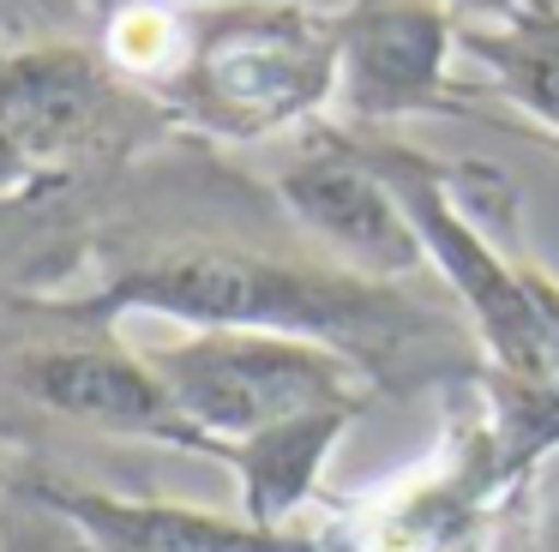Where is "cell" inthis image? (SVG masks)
Segmentation results:
<instances>
[{"instance_id": "6da1fadb", "label": "cell", "mask_w": 559, "mask_h": 552, "mask_svg": "<svg viewBox=\"0 0 559 552\" xmlns=\"http://www.w3.org/2000/svg\"><path fill=\"white\" fill-rule=\"evenodd\" d=\"M97 283L55 288L85 319L121 324L133 312L181 331H277L349 355L379 391L463 372L475 384L481 348L463 324L409 295V283H373L325 252H277L241 235H133L103 216Z\"/></svg>"}, {"instance_id": "7a4b0ae2", "label": "cell", "mask_w": 559, "mask_h": 552, "mask_svg": "<svg viewBox=\"0 0 559 552\" xmlns=\"http://www.w3.org/2000/svg\"><path fill=\"white\" fill-rule=\"evenodd\" d=\"M337 108V12L307 0H187V60L163 91L175 132L265 144Z\"/></svg>"}, {"instance_id": "3957f363", "label": "cell", "mask_w": 559, "mask_h": 552, "mask_svg": "<svg viewBox=\"0 0 559 552\" xmlns=\"http://www.w3.org/2000/svg\"><path fill=\"white\" fill-rule=\"evenodd\" d=\"M145 355L211 463H223L229 444L265 427L331 408L367 415V403L379 396V384L349 355L277 331H181Z\"/></svg>"}, {"instance_id": "277c9868", "label": "cell", "mask_w": 559, "mask_h": 552, "mask_svg": "<svg viewBox=\"0 0 559 552\" xmlns=\"http://www.w3.org/2000/svg\"><path fill=\"white\" fill-rule=\"evenodd\" d=\"M0 127L37 180H115L133 175L175 120L139 96L103 60L97 43L0 48Z\"/></svg>"}, {"instance_id": "5b68a950", "label": "cell", "mask_w": 559, "mask_h": 552, "mask_svg": "<svg viewBox=\"0 0 559 552\" xmlns=\"http://www.w3.org/2000/svg\"><path fill=\"white\" fill-rule=\"evenodd\" d=\"M463 19L451 0H343L337 7V127L391 132L403 120H493L451 72Z\"/></svg>"}, {"instance_id": "8992f818", "label": "cell", "mask_w": 559, "mask_h": 552, "mask_svg": "<svg viewBox=\"0 0 559 552\" xmlns=\"http://www.w3.org/2000/svg\"><path fill=\"white\" fill-rule=\"evenodd\" d=\"M283 216L313 240L325 259L349 264L373 283H409L427 271V247L415 235L403 199L391 180L355 151V139L337 120H319L301 132V151L271 175Z\"/></svg>"}, {"instance_id": "52a82bcc", "label": "cell", "mask_w": 559, "mask_h": 552, "mask_svg": "<svg viewBox=\"0 0 559 552\" xmlns=\"http://www.w3.org/2000/svg\"><path fill=\"white\" fill-rule=\"evenodd\" d=\"M19 492L55 511L91 552H325L319 528H265L241 511H205L181 499L79 487L55 475H13Z\"/></svg>"}, {"instance_id": "ba28073f", "label": "cell", "mask_w": 559, "mask_h": 552, "mask_svg": "<svg viewBox=\"0 0 559 552\" xmlns=\"http://www.w3.org/2000/svg\"><path fill=\"white\" fill-rule=\"evenodd\" d=\"M361 415H301L283 420V427H265L253 439L229 444L223 468L241 487V516L265 528H307L301 516L319 504V487H325V463L337 456V444L349 439V427Z\"/></svg>"}, {"instance_id": "9c48e42d", "label": "cell", "mask_w": 559, "mask_h": 552, "mask_svg": "<svg viewBox=\"0 0 559 552\" xmlns=\"http://www.w3.org/2000/svg\"><path fill=\"white\" fill-rule=\"evenodd\" d=\"M457 48L481 67L493 103H506V127L559 151V0H535L506 24H463Z\"/></svg>"}, {"instance_id": "30bf717a", "label": "cell", "mask_w": 559, "mask_h": 552, "mask_svg": "<svg viewBox=\"0 0 559 552\" xmlns=\"http://www.w3.org/2000/svg\"><path fill=\"white\" fill-rule=\"evenodd\" d=\"M0 552H91L55 511H43L31 492L7 487L0 499Z\"/></svg>"}, {"instance_id": "8fae6325", "label": "cell", "mask_w": 559, "mask_h": 552, "mask_svg": "<svg viewBox=\"0 0 559 552\" xmlns=\"http://www.w3.org/2000/svg\"><path fill=\"white\" fill-rule=\"evenodd\" d=\"M535 0H451V12H457L463 24H506L518 19V12H530Z\"/></svg>"}, {"instance_id": "7c38bea8", "label": "cell", "mask_w": 559, "mask_h": 552, "mask_svg": "<svg viewBox=\"0 0 559 552\" xmlns=\"http://www.w3.org/2000/svg\"><path fill=\"white\" fill-rule=\"evenodd\" d=\"M19 187H37V175H31V163L19 156V144L7 139V127H0V192H19Z\"/></svg>"}]
</instances>
